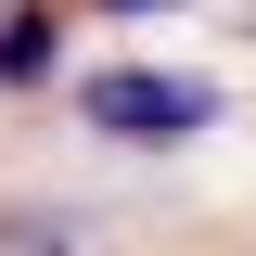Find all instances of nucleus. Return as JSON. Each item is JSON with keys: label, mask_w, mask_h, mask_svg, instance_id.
<instances>
[{"label": "nucleus", "mask_w": 256, "mask_h": 256, "mask_svg": "<svg viewBox=\"0 0 256 256\" xmlns=\"http://www.w3.org/2000/svg\"><path fill=\"white\" fill-rule=\"evenodd\" d=\"M64 77V13H0V90H52Z\"/></svg>", "instance_id": "2"}, {"label": "nucleus", "mask_w": 256, "mask_h": 256, "mask_svg": "<svg viewBox=\"0 0 256 256\" xmlns=\"http://www.w3.org/2000/svg\"><path fill=\"white\" fill-rule=\"evenodd\" d=\"M77 116H90L102 141H128V154H180V141L218 128V77H180V64H102V77H77Z\"/></svg>", "instance_id": "1"}, {"label": "nucleus", "mask_w": 256, "mask_h": 256, "mask_svg": "<svg viewBox=\"0 0 256 256\" xmlns=\"http://www.w3.org/2000/svg\"><path fill=\"white\" fill-rule=\"evenodd\" d=\"M90 13H166V0H90Z\"/></svg>", "instance_id": "3"}]
</instances>
